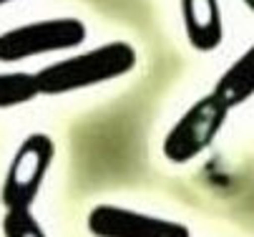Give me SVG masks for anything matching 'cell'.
Returning <instances> with one entry per match:
<instances>
[{"label":"cell","instance_id":"cell-1","mask_svg":"<svg viewBox=\"0 0 254 237\" xmlns=\"http://www.w3.org/2000/svg\"><path fill=\"white\" fill-rule=\"evenodd\" d=\"M136 63H138V53L131 43L111 41L46 66V69L35 74V81H38L41 96H61V93H73L81 88L116 81L131 74Z\"/></svg>","mask_w":254,"mask_h":237},{"label":"cell","instance_id":"cell-2","mask_svg":"<svg viewBox=\"0 0 254 237\" xmlns=\"http://www.w3.org/2000/svg\"><path fill=\"white\" fill-rule=\"evenodd\" d=\"M229 116V106L214 91L196 98L181 114L161 142V154L169 164H189L199 159L219 137Z\"/></svg>","mask_w":254,"mask_h":237},{"label":"cell","instance_id":"cell-3","mask_svg":"<svg viewBox=\"0 0 254 237\" xmlns=\"http://www.w3.org/2000/svg\"><path fill=\"white\" fill-rule=\"evenodd\" d=\"M56 157V144L48 134H28L20 142L13 161L8 166V174L0 189V202L5 210H30L38 199L43 182L48 177V169Z\"/></svg>","mask_w":254,"mask_h":237},{"label":"cell","instance_id":"cell-4","mask_svg":"<svg viewBox=\"0 0 254 237\" xmlns=\"http://www.w3.org/2000/svg\"><path fill=\"white\" fill-rule=\"evenodd\" d=\"M88 28L81 18H48L0 33V61L15 63L33 56L83 46Z\"/></svg>","mask_w":254,"mask_h":237},{"label":"cell","instance_id":"cell-5","mask_svg":"<svg viewBox=\"0 0 254 237\" xmlns=\"http://www.w3.org/2000/svg\"><path fill=\"white\" fill-rule=\"evenodd\" d=\"M86 227L93 237H191L184 222L119 205H96L86 217Z\"/></svg>","mask_w":254,"mask_h":237},{"label":"cell","instance_id":"cell-6","mask_svg":"<svg viewBox=\"0 0 254 237\" xmlns=\"http://www.w3.org/2000/svg\"><path fill=\"white\" fill-rule=\"evenodd\" d=\"M187 41L199 53H211L224 41V18L219 0H179Z\"/></svg>","mask_w":254,"mask_h":237},{"label":"cell","instance_id":"cell-7","mask_svg":"<svg viewBox=\"0 0 254 237\" xmlns=\"http://www.w3.org/2000/svg\"><path fill=\"white\" fill-rule=\"evenodd\" d=\"M214 93L229 106V111L247 104L254 96V43L239 58H234L229 69L216 79Z\"/></svg>","mask_w":254,"mask_h":237},{"label":"cell","instance_id":"cell-8","mask_svg":"<svg viewBox=\"0 0 254 237\" xmlns=\"http://www.w3.org/2000/svg\"><path fill=\"white\" fill-rule=\"evenodd\" d=\"M35 96H41L35 74H23V71L0 74V109L30 104Z\"/></svg>","mask_w":254,"mask_h":237},{"label":"cell","instance_id":"cell-9","mask_svg":"<svg viewBox=\"0 0 254 237\" xmlns=\"http://www.w3.org/2000/svg\"><path fill=\"white\" fill-rule=\"evenodd\" d=\"M3 235L5 237H48L43 225L30 210H5Z\"/></svg>","mask_w":254,"mask_h":237},{"label":"cell","instance_id":"cell-10","mask_svg":"<svg viewBox=\"0 0 254 237\" xmlns=\"http://www.w3.org/2000/svg\"><path fill=\"white\" fill-rule=\"evenodd\" d=\"M244 5H247V8H249V10L254 13V0H244Z\"/></svg>","mask_w":254,"mask_h":237},{"label":"cell","instance_id":"cell-11","mask_svg":"<svg viewBox=\"0 0 254 237\" xmlns=\"http://www.w3.org/2000/svg\"><path fill=\"white\" fill-rule=\"evenodd\" d=\"M10 3V0H0V8H3V5H8Z\"/></svg>","mask_w":254,"mask_h":237}]
</instances>
